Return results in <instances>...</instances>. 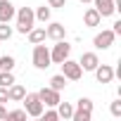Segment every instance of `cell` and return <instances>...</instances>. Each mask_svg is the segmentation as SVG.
Instances as JSON below:
<instances>
[{"mask_svg":"<svg viewBox=\"0 0 121 121\" xmlns=\"http://www.w3.org/2000/svg\"><path fill=\"white\" fill-rule=\"evenodd\" d=\"M112 31L119 36V33H121V22H114V29H112Z\"/></svg>","mask_w":121,"mask_h":121,"instance_id":"obj_30","label":"cell"},{"mask_svg":"<svg viewBox=\"0 0 121 121\" xmlns=\"http://www.w3.org/2000/svg\"><path fill=\"white\" fill-rule=\"evenodd\" d=\"M64 86H67V76H64V74H55V76L50 78V88H55V90H59V93L64 90Z\"/></svg>","mask_w":121,"mask_h":121,"instance_id":"obj_18","label":"cell"},{"mask_svg":"<svg viewBox=\"0 0 121 121\" xmlns=\"http://www.w3.org/2000/svg\"><path fill=\"white\" fill-rule=\"evenodd\" d=\"M14 64H17V59L12 55H3V57H0V71H12Z\"/></svg>","mask_w":121,"mask_h":121,"instance_id":"obj_19","label":"cell"},{"mask_svg":"<svg viewBox=\"0 0 121 121\" xmlns=\"http://www.w3.org/2000/svg\"><path fill=\"white\" fill-rule=\"evenodd\" d=\"M40 116H43L45 121H57V119H59V116H57V109H55V107H50L48 112L43 109V114H40Z\"/></svg>","mask_w":121,"mask_h":121,"instance_id":"obj_24","label":"cell"},{"mask_svg":"<svg viewBox=\"0 0 121 121\" xmlns=\"http://www.w3.org/2000/svg\"><path fill=\"white\" fill-rule=\"evenodd\" d=\"M57 116L59 119H71V114H74V104H69V102H62V100H59L57 102Z\"/></svg>","mask_w":121,"mask_h":121,"instance_id":"obj_16","label":"cell"},{"mask_svg":"<svg viewBox=\"0 0 121 121\" xmlns=\"http://www.w3.org/2000/svg\"><path fill=\"white\" fill-rule=\"evenodd\" d=\"M78 64H81L83 71H93V69L100 64V57H97V52H83L81 59H78Z\"/></svg>","mask_w":121,"mask_h":121,"instance_id":"obj_9","label":"cell"},{"mask_svg":"<svg viewBox=\"0 0 121 121\" xmlns=\"http://www.w3.org/2000/svg\"><path fill=\"white\" fill-rule=\"evenodd\" d=\"M7 116V107H5V102H0V119H5Z\"/></svg>","mask_w":121,"mask_h":121,"instance_id":"obj_29","label":"cell"},{"mask_svg":"<svg viewBox=\"0 0 121 121\" xmlns=\"http://www.w3.org/2000/svg\"><path fill=\"white\" fill-rule=\"evenodd\" d=\"M5 119H26V109H12V112H7Z\"/></svg>","mask_w":121,"mask_h":121,"instance_id":"obj_25","label":"cell"},{"mask_svg":"<svg viewBox=\"0 0 121 121\" xmlns=\"http://www.w3.org/2000/svg\"><path fill=\"white\" fill-rule=\"evenodd\" d=\"M14 83V74L12 71H0V86L3 88H10Z\"/></svg>","mask_w":121,"mask_h":121,"instance_id":"obj_22","label":"cell"},{"mask_svg":"<svg viewBox=\"0 0 121 121\" xmlns=\"http://www.w3.org/2000/svg\"><path fill=\"white\" fill-rule=\"evenodd\" d=\"M100 22H102V17H100V12H97L95 7H88V10L83 12V24H86V26L95 29V26H100Z\"/></svg>","mask_w":121,"mask_h":121,"instance_id":"obj_13","label":"cell"},{"mask_svg":"<svg viewBox=\"0 0 121 121\" xmlns=\"http://www.w3.org/2000/svg\"><path fill=\"white\" fill-rule=\"evenodd\" d=\"M93 71H95V78H97V83H102V86L114 81V69H112L109 64H97Z\"/></svg>","mask_w":121,"mask_h":121,"instance_id":"obj_8","label":"cell"},{"mask_svg":"<svg viewBox=\"0 0 121 121\" xmlns=\"http://www.w3.org/2000/svg\"><path fill=\"white\" fill-rule=\"evenodd\" d=\"M71 55V45L62 38V40H55V45L50 48V59H52V64H62L64 59Z\"/></svg>","mask_w":121,"mask_h":121,"instance_id":"obj_4","label":"cell"},{"mask_svg":"<svg viewBox=\"0 0 121 121\" xmlns=\"http://www.w3.org/2000/svg\"><path fill=\"white\" fill-rule=\"evenodd\" d=\"M22 102H24V109H26V116H33V119H38V116L43 114V109H45V104L40 102L38 93H26Z\"/></svg>","mask_w":121,"mask_h":121,"instance_id":"obj_3","label":"cell"},{"mask_svg":"<svg viewBox=\"0 0 121 121\" xmlns=\"http://www.w3.org/2000/svg\"><path fill=\"white\" fill-rule=\"evenodd\" d=\"M14 19H17V31L24 33V36L36 26V14H33L31 7H19L17 14H14Z\"/></svg>","mask_w":121,"mask_h":121,"instance_id":"obj_1","label":"cell"},{"mask_svg":"<svg viewBox=\"0 0 121 121\" xmlns=\"http://www.w3.org/2000/svg\"><path fill=\"white\" fill-rule=\"evenodd\" d=\"M78 3H81V5H88V3H93V0H78Z\"/></svg>","mask_w":121,"mask_h":121,"instance_id":"obj_31","label":"cell"},{"mask_svg":"<svg viewBox=\"0 0 121 121\" xmlns=\"http://www.w3.org/2000/svg\"><path fill=\"white\" fill-rule=\"evenodd\" d=\"M12 33H14V31H12V26H10L7 22H0V40H10Z\"/></svg>","mask_w":121,"mask_h":121,"instance_id":"obj_21","label":"cell"},{"mask_svg":"<svg viewBox=\"0 0 121 121\" xmlns=\"http://www.w3.org/2000/svg\"><path fill=\"white\" fill-rule=\"evenodd\" d=\"M90 112H78V109H74V114H71V121H90Z\"/></svg>","mask_w":121,"mask_h":121,"instance_id":"obj_23","label":"cell"},{"mask_svg":"<svg viewBox=\"0 0 121 121\" xmlns=\"http://www.w3.org/2000/svg\"><path fill=\"white\" fill-rule=\"evenodd\" d=\"M109 112H112V116H116V119H119V116H121V100H114V102H112V107H109Z\"/></svg>","mask_w":121,"mask_h":121,"instance_id":"obj_26","label":"cell"},{"mask_svg":"<svg viewBox=\"0 0 121 121\" xmlns=\"http://www.w3.org/2000/svg\"><path fill=\"white\" fill-rule=\"evenodd\" d=\"M0 102H10L7 100V88H3V86H0Z\"/></svg>","mask_w":121,"mask_h":121,"instance_id":"obj_28","label":"cell"},{"mask_svg":"<svg viewBox=\"0 0 121 121\" xmlns=\"http://www.w3.org/2000/svg\"><path fill=\"white\" fill-rule=\"evenodd\" d=\"M33 14H36V22H43V24H45V22H50V17H52V7H50V5H48V7L40 5L38 10H33Z\"/></svg>","mask_w":121,"mask_h":121,"instance_id":"obj_17","label":"cell"},{"mask_svg":"<svg viewBox=\"0 0 121 121\" xmlns=\"http://www.w3.org/2000/svg\"><path fill=\"white\" fill-rule=\"evenodd\" d=\"M24 95H26V88H24V86H19L17 81L7 88V100H10V102H22V100H24Z\"/></svg>","mask_w":121,"mask_h":121,"instance_id":"obj_14","label":"cell"},{"mask_svg":"<svg viewBox=\"0 0 121 121\" xmlns=\"http://www.w3.org/2000/svg\"><path fill=\"white\" fill-rule=\"evenodd\" d=\"M114 38H116V33H114L112 29H104V31H100V33L93 38V45H95V50H107V48L114 45Z\"/></svg>","mask_w":121,"mask_h":121,"instance_id":"obj_6","label":"cell"},{"mask_svg":"<svg viewBox=\"0 0 121 121\" xmlns=\"http://www.w3.org/2000/svg\"><path fill=\"white\" fill-rule=\"evenodd\" d=\"M74 109H78V112H90V114H93V100H90V97H81Z\"/></svg>","mask_w":121,"mask_h":121,"instance_id":"obj_20","label":"cell"},{"mask_svg":"<svg viewBox=\"0 0 121 121\" xmlns=\"http://www.w3.org/2000/svg\"><path fill=\"white\" fill-rule=\"evenodd\" d=\"M38 97H40V102L45 104V107H57V102L62 100L59 97V90H55V88H40L38 90Z\"/></svg>","mask_w":121,"mask_h":121,"instance_id":"obj_7","label":"cell"},{"mask_svg":"<svg viewBox=\"0 0 121 121\" xmlns=\"http://www.w3.org/2000/svg\"><path fill=\"white\" fill-rule=\"evenodd\" d=\"M31 59H33V67H36V69H40V71L48 69V67L52 64V59H50V48H45L43 43H36Z\"/></svg>","mask_w":121,"mask_h":121,"instance_id":"obj_2","label":"cell"},{"mask_svg":"<svg viewBox=\"0 0 121 121\" xmlns=\"http://www.w3.org/2000/svg\"><path fill=\"white\" fill-rule=\"evenodd\" d=\"M48 5H50V7H57V10H59V7H67V0H48Z\"/></svg>","mask_w":121,"mask_h":121,"instance_id":"obj_27","label":"cell"},{"mask_svg":"<svg viewBox=\"0 0 121 121\" xmlns=\"http://www.w3.org/2000/svg\"><path fill=\"white\" fill-rule=\"evenodd\" d=\"M45 36H48V38H52V40H62V38L67 36V29H64V24L52 22V24L45 29Z\"/></svg>","mask_w":121,"mask_h":121,"instance_id":"obj_11","label":"cell"},{"mask_svg":"<svg viewBox=\"0 0 121 121\" xmlns=\"http://www.w3.org/2000/svg\"><path fill=\"white\" fill-rule=\"evenodd\" d=\"M14 14H17V10H14V5L10 3V0H0V22H12L14 19Z\"/></svg>","mask_w":121,"mask_h":121,"instance_id":"obj_12","label":"cell"},{"mask_svg":"<svg viewBox=\"0 0 121 121\" xmlns=\"http://www.w3.org/2000/svg\"><path fill=\"white\" fill-rule=\"evenodd\" d=\"M93 5H95V10L100 12V17H102V19H104V17H112V14L116 12L114 0H93Z\"/></svg>","mask_w":121,"mask_h":121,"instance_id":"obj_10","label":"cell"},{"mask_svg":"<svg viewBox=\"0 0 121 121\" xmlns=\"http://www.w3.org/2000/svg\"><path fill=\"white\" fill-rule=\"evenodd\" d=\"M59 67H62V74L67 76V81H78L81 76H83V69H81V64L78 62H74V59H64V62L62 64H59Z\"/></svg>","mask_w":121,"mask_h":121,"instance_id":"obj_5","label":"cell"},{"mask_svg":"<svg viewBox=\"0 0 121 121\" xmlns=\"http://www.w3.org/2000/svg\"><path fill=\"white\" fill-rule=\"evenodd\" d=\"M26 38H29V43L31 45H36V43H45V29H40V26H33L29 33H26Z\"/></svg>","mask_w":121,"mask_h":121,"instance_id":"obj_15","label":"cell"}]
</instances>
